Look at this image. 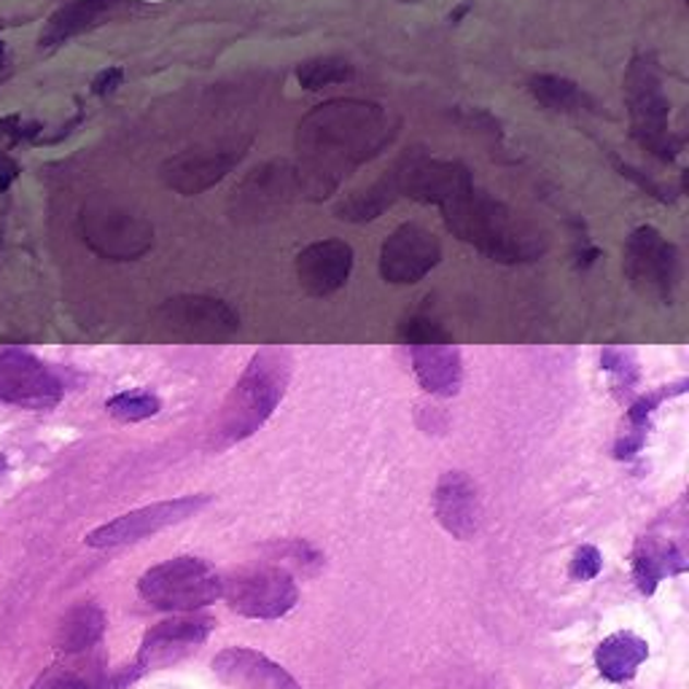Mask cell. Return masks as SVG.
<instances>
[{"label":"cell","mask_w":689,"mask_h":689,"mask_svg":"<svg viewBox=\"0 0 689 689\" xmlns=\"http://www.w3.org/2000/svg\"><path fill=\"white\" fill-rule=\"evenodd\" d=\"M388 141V117L380 106L361 100L326 102L300 124V172L315 194H326L350 170L380 154Z\"/></svg>","instance_id":"6da1fadb"},{"label":"cell","mask_w":689,"mask_h":689,"mask_svg":"<svg viewBox=\"0 0 689 689\" xmlns=\"http://www.w3.org/2000/svg\"><path fill=\"white\" fill-rule=\"evenodd\" d=\"M439 208L456 238L474 245L476 251L496 262H531V258L542 256V234L531 223L520 221L501 203L476 192L472 178L445 194Z\"/></svg>","instance_id":"7a4b0ae2"},{"label":"cell","mask_w":689,"mask_h":689,"mask_svg":"<svg viewBox=\"0 0 689 689\" xmlns=\"http://www.w3.org/2000/svg\"><path fill=\"white\" fill-rule=\"evenodd\" d=\"M291 380V355L280 348H264L251 359L249 370L227 396L218 415L210 445L216 450L249 439L267 423L283 399Z\"/></svg>","instance_id":"3957f363"},{"label":"cell","mask_w":689,"mask_h":689,"mask_svg":"<svg viewBox=\"0 0 689 689\" xmlns=\"http://www.w3.org/2000/svg\"><path fill=\"white\" fill-rule=\"evenodd\" d=\"M141 599L162 612H197L221 599V577L200 558H172L148 568L137 582Z\"/></svg>","instance_id":"277c9868"},{"label":"cell","mask_w":689,"mask_h":689,"mask_svg":"<svg viewBox=\"0 0 689 689\" xmlns=\"http://www.w3.org/2000/svg\"><path fill=\"white\" fill-rule=\"evenodd\" d=\"M625 95L630 106V122H633V135L654 157L674 159V135H670V106L663 92L660 73L654 71L652 60L641 57L630 65L625 76Z\"/></svg>","instance_id":"5b68a950"},{"label":"cell","mask_w":689,"mask_h":689,"mask_svg":"<svg viewBox=\"0 0 689 689\" xmlns=\"http://www.w3.org/2000/svg\"><path fill=\"white\" fill-rule=\"evenodd\" d=\"M221 599L243 617L280 619L297 606L300 590L286 568L256 566L221 579Z\"/></svg>","instance_id":"8992f818"},{"label":"cell","mask_w":689,"mask_h":689,"mask_svg":"<svg viewBox=\"0 0 689 689\" xmlns=\"http://www.w3.org/2000/svg\"><path fill=\"white\" fill-rule=\"evenodd\" d=\"M401 337L410 344L412 366H415L418 383L423 390L434 396L458 394L463 380L461 353L450 337L436 324L423 318H412L401 326Z\"/></svg>","instance_id":"52a82bcc"},{"label":"cell","mask_w":689,"mask_h":689,"mask_svg":"<svg viewBox=\"0 0 689 689\" xmlns=\"http://www.w3.org/2000/svg\"><path fill=\"white\" fill-rule=\"evenodd\" d=\"M625 273L641 294L670 300L679 286V254L657 229L641 227L625 249Z\"/></svg>","instance_id":"ba28073f"},{"label":"cell","mask_w":689,"mask_h":689,"mask_svg":"<svg viewBox=\"0 0 689 689\" xmlns=\"http://www.w3.org/2000/svg\"><path fill=\"white\" fill-rule=\"evenodd\" d=\"M208 496H183L172 498V501H159L152 507L135 509L117 520L106 522V525L95 528L92 533H86V544L97 549L106 547H124V544L143 542L146 536L165 531V528L178 525V522L194 517L203 507H208Z\"/></svg>","instance_id":"9c48e42d"},{"label":"cell","mask_w":689,"mask_h":689,"mask_svg":"<svg viewBox=\"0 0 689 689\" xmlns=\"http://www.w3.org/2000/svg\"><path fill=\"white\" fill-rule=\"evenodd\" d=\"M0 399L27 410H46L62 399V386L33 355L0 350Z\"/></svg>","instance_id":"30bf717a"},{"label":"cell","mask_w":689,"mask_h":689,"mask_svg":"<svg viewBox=\"0 0 689 689\" xmlns=\"http://www.w3.org/2000/svg\"><path fill=\"white\" fill-rule=\"evenodd\" d=\"M439 240L418 223H404L383 243L380 275L388 283H418L439 264Z\"/></svg>","instance_id":"8fae6325"},{"label":"cell","mask_w":689,"mask_h":689,"mask_svg":"<svg viewBox=\"0 0 689 689\" xmlns=\"http://www.w3.org/2000/svg\"><path fill=\"white\" fill-rule=\"evenodd\" d=\"M159 318L186 340L214 342L232 337L240 329L238 313L227 302L214 300V297H176L162 304Z\"/></svg>","instance_id":"7c38bea8"},{"label":"cell","mask_w":689,"mask_h":689,"mask_svg":"<svg viewBox=\"0 0 689 689\" xmlns=\"http://www.w3.org/2000/svg\"><path fill=\"white\" fill-rule=\"evenodd\" d=\"M214 674L232 689H302L283 665L249 646H229L218 652Z\"/></svg>","instance_id":"4fadbf2b"},{"label":"cell","mask_w":689,"mask_h":689,"mask_svg":"<svg viewBox=\"0 0 689 689\" xmlns=\"http://www.w3.org/2000/svg\"><path fill=\"white\" fill-rule=\"evenodd\" d=\"M353 269V249L342 240H318L297 256L300 286L310 297H329L340 291Z\"/></svg>","instance_id":"5bb4252c"},{"label":"cell","mask_w":689,"mask_h":689,"mask_svg":"<svg viewBox=\"0 0 689 689\" xmlns=\"http://www.w3.org/2000/svg\"><path fill=\"white\" fill-rule=\"evenodd\" d=\"M210 628H214V622L208 617H178L168 619V622H159L143 639L135 668L143 670L172 663L181 654H186L189 649L203 644L208 639Z\"/></svg>","instance_id":"9a60e30c"},{"label":"cell","mask_w":689,"mask_h":689,"mask_svg":"<svg viewBox=\"0 0 689 689\" xmlns=\"http://www.w3.org/2000/svg\"><path fill=\"white\" fill-rule=\"evenodd\" d=\"M434 512L447 533L472 539L480 531L482 507L474 482L463 472H447L434 493Z\"/></svg>","instance_id":"2e32d148"},{"label":"cell","mask_w":689,"mask_h":689,"mask_svg":"<svg viewBox=\"0 0 689 689\" xmlns=\"http://www.w3.org/2000/svg\"><path fill=\"white\" fill-rule=\"evenodd\" d=\"M240 162V152H214V154H200L189 152L183 157H178L170 165L168 181L170 186H176L183 194H200L205 189L216 186L234 165Z\"/></svg>","instance_id":"e0dca14e"},{"label":"cell","mask_w":689,"mask_h":689,"mask_svg":"<svg viewBox=\"0 0 689 689\" xmlns=\"http://www.w3.org/2000/svg\"><path fill=\"white\" fill-rule=\"evenodd\" d=\"M649 657V646L644 639L633 633H614L595 649V663L608 681L633 679L639 665Z\"/></svg>","instance_id":"ac0fdd59"},{"label":"cell","mask_w":689,"mask_h":689,"mask_svg":"<svg viewBox=\"0 0 689 689\" xmlns=\"http://www.w3.org/2000/svg\"><path fill=\"white\" fill-rule=\"evenodd\" d=\"M102 630H106L102 608L95 603H82L62 617L60 630H57V646L68 654L86 652L102 639Z\"/></svg>","instance_id":"d6986e66"},{"label":"cell","mask_w":689,"mask_h":689,"mask_svg":"<svg viewBox=\"0 0 689 689\" xmlns=\"http://www.w3.org/2000/svg\"><path fill=\"white\" fill-rule=\"evenodd\" d=\"M531 95L549 111H579L584 106V92L563 76H536Z\"/></svg>","instance_id":"ffe728a7"},{"label":"cell","mask_w":689,"mask_h":689,"mask_svg":"<svg viewBox=\"0 0 689 689\" xmlns=\"http://www.w3.org/2000/svg\"><path fill=\"white\" fill-rule=\"evenodd\" d=\"M297 78L304 89H324L331 84H344L353 78V65L340 60V57H318V60H307L297 71Z\"/></svg>","instance_id":"44dd1931"},{"label":"cell","mask_w":689,"mask_h":689,"mask_svg":"<svg viewBox=\"0 0 689 689\" xmlns=\"http://www.w3.org/2000/svg\"><path fill=\"white\" fill-rule=\"evenodd\" d=\"M159 407L162 404H159V399L154 394H146V390H128V394H119L113 396V399H108L106 410L111 412L117 421L137 423L157 415Z\"/></svg>","instance_id":"7402d4cb"},{"label":"cell","mask_w":689,"mask_h":689,"mask_svg":"<svg viewBox=\"0 0 689 689\" xmlns=\"http://www.w3.org/2000/svg\"><path fill=\"white\" fill-rule=\"evenodd\" d=\"M601 571V553L595 547H582L577 549V555H573V563H571V577L573 579H582V582H588V579H595Z\"/></svg>","instance_id":"603a6c76"}]
</instances>
